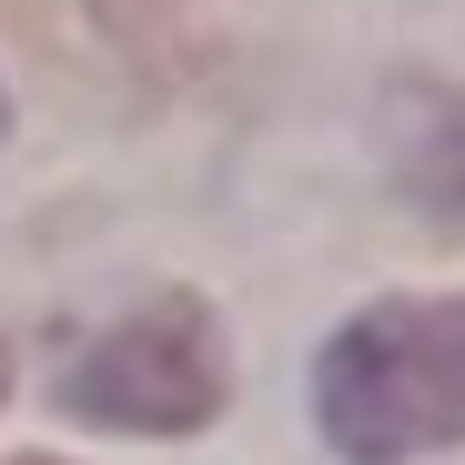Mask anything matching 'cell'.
<instances>
[{
  "instance_id": "obj_2",
  "label": "cell",
  "mask_w": 465,
  "mask_h": 465,
  "mask_svg": "<svg viewBox=\"0 0 465 465\" xmlns=\"http://www.w3.org/2000/svg\"><path fill=\"white\" fill-rule=\"evenodd\" d=\"M232 395L223 324L193 293H152L122 324H102L61 374V415H82L102 435H203Z\"/></svg>"
},
{
  "instance_id": "obj_3",
  "label": "cell",
  "mask_w": 465,
  "mask_h": 465,
  "mask_svg": "<svg viewBox=\"0 0 465 465\" xmlns=\"http://www.w3.org/2000/svg\"><path fill=\"white\" fill-rule=\"evenodd\" d=\"M405 193L435 203V213H465V92H435L415 122H405Z\"/></svg>"
},
{
  "instance_id": "obj_4",
  "label": "cell",
  "mask_w": 465,
  "mask_h": 465,
  "mask_svg": "<svg viewBox=\"0 0 465 465\" xmlns=\"http://www.w3.org/2000/svg\"><path fill=\"white\" fill-rule=\"evenodd\" d=\"M0 395H11V344H0Z\"/></svg>"
},
{
  "instance_id": "obj_5",
  "label": "cell",
  "mask_w": 465,
  "mask_h": 465,
  "mask_svg": "<svg viewBox=\"0 0 465 465\" xmlns=\"http://www.w3.org/2000/svg\"><path fill=\"white\" fill-rule=\"evenodd\" d=\"M11 465H61V455H11Z\"/></svg>"
},
{
  "instance_id": "obj_1",
  "label": "cell",
  "mask_w": 465,
  "mask_h": 465,
  "mask_svg": "<svg viewBox=\"0 0 465 465\" xmlns=\"http://www.w3.org/2000/svg\"><path fill=\"white\" fill-rule=\"evenodd\" d=\"M314 425L344 465H415L465 445V293H384L334 324Z\"/></svg>"
}]
</instances>
